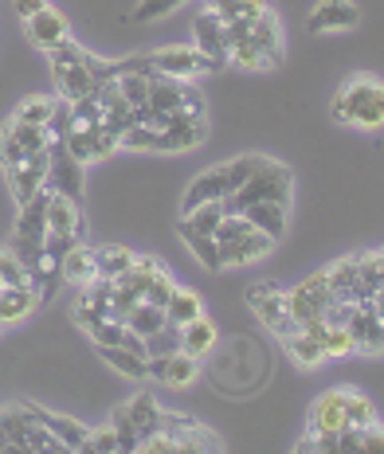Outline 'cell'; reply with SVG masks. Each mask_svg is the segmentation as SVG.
I'll return each instance as SVG.
<instances>
[{"instance_id":"6","label":"cell","mask_w":384,"mask_h":454,"mask_svg":"<svg viewBox=\"0 0 384 454\" xmlns=\"http://www.w3.org/2000/svg\"><path fill=\"white\" fill-rule=\"evenodd\" d=\"M149 63H153L157 74H165V79H181V82H192L196 74H216V67H212V63L189 43L157 47V51H149Z\"/></svg>"},{"instance_id":"22","label":"cell","mask_w":384,"mask_h":454,"mask_svg":"<svg viewBox=\"0 0 384 454\" xmlns=\"http://www.w3.org/2000/svg\"><path fill=\"white\" fill-rule=\"evenodd\" d=\"M51 74H55V87H59V98H67V102H79L82 94H90L98 87L95 74H90V55H87V63H74V67H63Z\"/></svg>"},{"instance_id":"20","label":"cell","mask_w":384,"mask_h":454,"mask_svg":"<svg viewBox=\"0 0 384 454\" xmlns=\"http://www.w3.org/2000/svg\"><path fill=\"white\" fill-rule=\"evenodd\" d=\"M16 235H27V239H43V235H48V188H40L32 200L20 204Z\"/></svg>"},{"instance_id":"19","label":"cell","mask_w":384,"mask_h":454,"mask_svg":"<svg viewBox=\"0 0 384 454\" xmlns=\"http://www.w3.org/2000/svg\"><path fill=\"white\" fill-rule=\"evenodd\" d=\"M216 340H220L216 325H212V321L204 317V314L181 325V348H184L189 356H196V361H200V356H208L212 348H216Z\"/></svg>"},{"instance_id":"33","label":"cell","mask_w":384,"mask_h":454,"mask_svg":"<svg viewBox=\"0 0 384 454\" xmlns=\"http://www.w3.org/2000/svg\"><path fill=\"white\" fill-rule=\"evenodd\" d=\"M223 215H228L223 200H208V204H196L192 212H184V223L196 227V231H204V235H216V227H220Z\"/></svg>"},{"instance_id":"15","label":"cell","mask_w":384,"mask_h":454,"mask_svg":"<svg viewBox=\"0 0 384 454\" xmlns=\"http://www.w3.org/2000/svg\"><path fill=\"white\" fill-rule=\"evenodd\" d=\"M48 231H59V235H87V220H82V207L79 200L63 192H48Z\"/></svg>"},{"instance_id":"5","label":"cell","mask_w":384,"mask_h":454,"mask_svg":"<svg viewBox=\"0 0 384 454\" xmlns=\"http://www.w3.org/2000/svg\"><path fill=\"white\" fill-rule=\"evenodd\" d=\"M247 306L255 309V317L263 321V325L275 333L278 340H286V337H294L298 329V317L286 309V290H278L275 282H259V286H251L247 290Z\"/></svg>"},{"instance_id":"45","label":"cell","mask_w":384,"mask_h":454,"mask_svg":"<svg viewBox=\"0 0 384 454\" xmlns=\"http://www.w3.org/2000/svg\"><path fill=\"white\" fill-rule=\"evenodd\" d=\"M361 450H380L384 454V427H380V423L361 427Z\"/></svg>"},{"instance_id":"43","label":"cell","mask_w":384,"mask_h":454,"mask_svg":"<svg viewBox=\"0 0 384 454\" xmlns=\"http://www.w3.org/2000/svg\"><path fill=\"white\" fill-rule=\"evenodd\" d=\"M0 282H4V286H24V282H32L12 251H0Z\"/></svg>"},{"instance_id":"4","label":"cell","mask_w":384,"mask_h":454,"mask_svg":"<svg viewBox=\"0 0 384 454\" xmlns=\"http://www.w3.org/2000/svg\"><path fill=\"white\" fill-rule=\"evenodd\" d=\"M290 192H294V173L283 165V160H270L263 157L259 168L243 181L236 192L223 200L228 212H243L247 204H259V200H275V204H290Z\"/></svg>"},{"instance_id":"40","label":"cell","mask_w":384,"mask_h":454,"mask_svg":"<svg viewBox=\"0 0 384 454\" xmlns=\"http://www.w3.org/2000/svg\"><path fill=\"white\" fill-rule=\"evenodd\" d=\"M181 4H189V0H137V12H134V20H137V24L165 20V16H173Z\"/></svg>"},{"instance_id":"10","label":"cell","mask_w":384,"mask_h":454,"mask_svg":"<svg viewBox=\"0 0 384 454\" xmlns=\"http://www.w3.org/2000/svg\"><path fill=\"white\" fill-rule=\"evenodd\" d=\"M345 400H349V387H330L310 403V415H306V427L310 434H337L349 427L345 419Z\"/></svg>"},{"instance_id":"48","label":"cell","mask_w":384,"mask_h":454,"mask_svg":"<svg viewBox=\"0 0 384 454\" xmlns=\"http://www.w3.org/2000/svg\"><path fill=\"white\" fill-rule=\"evenodd\" d=\"M204 4H208V8H223V4H228V0H204Z\"/></svg>"},{"instance_id":"8","label":"cell","mask_w":384,"mask_h":454,"mask_svg":"<svg viewBox=\"0 0 384 454\" xmlns=\"http://www.w3.org/2000/svg\"><path fill=\"white\" fill-rule=\"evenodd\" d=\"M48 192H63L71 200L82 196V160L67 149V141H48Z\"/></svg>"},{"instance_id":"21","label":"cell","mask_w":384,"mask_h":454,"mask_svg":"<svg viewBox=\"0 0 384 454\" xmlns=\"http://www.w3.org/2000/svg\"><path fill=\"white\" fill-rule=\"evenodd\" d=\"M98 353L114 372L129 376V380H145L149 376V356L145 353H134V348H126V345H98Z\"/></svg>"},{"instance_id":"32","label":"cell","mask_w":384,"mask_h":454,"mask_svg":"<svg viewBox=\"0 0 384 454\" xmlns=\"http://www.w3.org/2000/svg\"><path fill=\"white\" fill-rule=\"evenodd\" d=\"M134 259H137V254L129 251V247H95L98 278H118V274L134 270Z\"/></svg>"},{"instance_id":"41","label":"cell","mask_w":384,"mask_h":454,"mask_svg":"<svg viewBox=\"0 0 384 454\" xmlns=\"http://www.w3.org/2000/svg\"><path fill=\"white\" fill-rule=\"evenodd\" d=\"M71 121H74V114H71V102L55 94V110H51L48 126H43V129H48V137H51V141H67V134H71Z\"/></svg>"},{"instance_id":"50","label":"cell","mask_w":384,"mask_h":454,"mask_svg":"<svg viewBox=\"0 0 384 454\" xmlns=\"http://www.w3.org/2000/svg\"><path fill=\"white\" fill-rule=\"evenodd\" d=\"M0 329H4V325H0Z\"/></svg>"},{"instance_id":"9","label":"cell","mask_w":384,"mask_h":454,"mask_svg":"<svg viewBox=\"0 0 384 454\" xmlns=\"http://www.w3.org/2000/svg\"><path fill=\"white\" fill-rule=\"evenodd\" d=\"M4 176H8V188H12V200L27 204L43 184H48V149L27 153L24 160H16L12 168H4Z\"/></svg>"},{"instance_id":"29","label":"cell","mask_w":384,"mask_h":454,"mask_svg":"<svg viewBox=\"0 0 384 454\" xmlns=\"http://www.w3.org/2000/svg\"><path fill=\"white\" fill-rule=\"evenodd\" d=\"M228 63H231V67H239V71H270V67H275V63L267 59V51L251 40V35H243V40L231 43Z\"/></svg>"},{"instance_id":"30","label":"cell","mask_w":384,"mask_h":454,"mask_svg":"<svg viewBox=\"0 0 384 454\" xmlns=\"http://www.w3.org/2000/svg\"><path fill=\"white\" fill-rule=\"evenodd\" d=\"M283 345H286L290 361H294L298 368H317V364L325 361V348H322V340L310 337V333H302V329H298L294 337H286Z\"/></svg>"},{"instance_id":"47","label":"cell","mask_w":384,"mask_h":454,"mask_svg":"<svg viewBox=\"0 0 384 454\" xmlns=\"http://www.w3.org/2000/svg\"><path fill=\"white\" fill-rule=\"evenodd\" d=\"M0 450H12V439L4 434V427H0Z\"/></svg>"},{"instance_id":"11","label":"cell","mask_w":384,"mask_h":454,"mask_svg":"<svg viewBox=\"0 0 384 454\" xmlns=\"http://www.w3.org/2000/svg\"><path fill=\"white\" fill-rule=\"evenodd\" d=\"M149 376L157 384H168V387H189L200 368H196V356H189L184 348L176 353H161V356H149Z\"/></svg>"},{"instance_id":"3","label":"cell","mask_w":384,"mask_h":454,"mask_svg":"<svg viewBox=\"0 0 384 454\" xmlns=\"http://www.w3.org/2000/svg\"><path fill=\"white\" fill-rule=\"evenodd\" d=\"M216 243H220V259H223V270L228 267H247V262H259L275 251V239L267 231L247 223L243 212H228L216 227Z\"/></svg>"},{"instance_id":"14","label":"cell","mask_w":384,"mask_h":454,"mask_svg":"<svg viewBox=\"0 0 384 454\" xmlns=\"http://www.w3.org/2000/svg\"><path fill=\"white\" fill-rule=\"evenodd\" d=\"M40 306H43L40 290L32 282H24V286H0V325H16V321L32 317Z\"/></svg>"},{"instance_id":"38","label":"cell","mask_w":384,"mask_h":454,"mask_svg":"<svg viewBox=\"0 0 384 454\" xmlns=\"http://www.w3.org/2000/svg\"><path fill=\"white\" fill-rule=\"evenodd\" d=\"M110 427H114V434H118V454L126 450V454H134L137 447H142V434H137V427H134V419H129V411H126V403L110 415Z\"/></svg>"},{"instance_id":"51","label":"cell","mask_w":384,"mask_h":454,"mask_svg":"<svg viewBox=\"0 0 384 454\" xmlns=\"http://www.w3.org/2000/svg\"><path fill=\"white\" fill-rule=\"evenodd\" d=\"M380 254H384V251H380Z\"/></svg>"},{"instance_id":"31","label":"cell","mask_w":384,"mask_h":454,"mask_svg":"<svg viewBox=\"0 0 384 454\" xmlns=\"http://www.w3.org/2000/svg\"><path fill=\"white\" fill-rule=\"evenodd\" d=\"M126 325L145 340V337L161 333V329L168 325V317H165V309H161V306H149V301H142V306H134V309L126 314Z\"/></svg>"},{"instance_id":"7","label":"cell","mask_w":384,"mask_h":454,"mask_svg":"<svg viewBox=\"0 0 384 454\" xmlns=\"http://www.w3.org/2000/svg\"><path fill=\"white\" fill-rule=\"evenodd\" d=\"M192 47H196V51H200L216 71L228 67V51H231V43H228V24H223L208 4H204L200 12H196V20H192Z\"/></svg>"},{"instance_id":"16","label":"cell","mask_w":384,"mask_h":454,"mask_svg":"<svg viewBox=\"0 0 384 454\" xmlns=\"http://www.w3.org/2000/svg\"><path fill=\"white\" fill-rule=\"evenodd\" d=\"M35 419L48 427L55 439H59L63 450H87V439H90V427H82L79 419H67V415H51V411H40L35 408Z\"/></svg>"},{"instance_id":"13","label":"cell","mask_w":384,"mask_h":454,"mask_svg":"<svg viewBox=\"0 0 384 454\" xmlns=\"http://www.w3.org/2000/svg\"><path fill=\"white\" fill-rule=\"evenodd\" d=\"M361 24V8L353 0H322L310 12V32H349Z\"/></svg>"},{"instance_id":"27","label":"cell","mask_w":384,"mask_h":454,"mask_svg":"<svg viewBox=\"0 0 384 454\" xmlns=\"http://www.w3.org/2000/svg\"><path fill=\"white\" fill-rule=\"evenodd\" d=\"M0 427L12 439V450H27V434L35 427V408H4L0 411Z\"/></svg>"},{"instance_id":"2","label":"cell","mask_w":384,"mask_h":454,"mask_svg":"<svg viewBox=\"0 0 384 454\" xmlns=\"http://www.w3.org/2000/svg\"><path fill=\"white\" fill-rule=\"evenodd\" d=\"M259 153H243L236 160H223V165H212V168H204L196 181L184 188V200H181V212H192L196 204H208V200H228L236 188L247 181L251 173L259 168Z\"/></svg>"},{"instance_id":"49","label":"cell","mask_w":384,"mask_h":454,"mask_svg":"<svg viewBox=\"0 0 384 454\" xmlns=\"http://www.w3.org/2000/svg\"><path fill=\"white\" fill-rule=\"evenodd\" d=\"M0 286H4V282H0Z\"/></svg>"},{"instance_id":"23","label":"cell","mask_w":384,"mask_h":454,"mask_svg":"<svg viewBox=\"0 0 384 454\" xmlns=\"http://www.w3.org/2000/svg\"><path fill=\"white\" fill-rule=\"evenodd\" d=\"M126 411H129V419H134V427L142 439H149V434H157L165 427V408H157V400L149 392H137L134 400L126 403Z\"/></svg>"},{"instance_id":"37","label":"cell","mask_w":384,"mask_h":454,"mask_svg":"<svg viewBox=\"0 0 384 454\" xmlns=\"http://www.w3.org/2000/svg\"><path fill=\"white\" fill-rule=\"evenodd\" d=\"M322 348H325V361H337V356L357 353V345H353L349 325H325V333H322Z\"/></svg>"},{"instance_id":"36","label":"cell","mask_w":384,"mask_h":454,"mask_svg":"<svg viewBox=\"0 0 384 454\" xmlns=\"http://www.w3.org/2000/svg\"><path fill=\"white\" fill-rule=\"evenodd\" d=\"M345 419H349V427H369V423H377V403H372L364 392H357V387H349Z\"/></svg>"},{"instance_id":"18","label":"cell","mask_w":384,"mask_h":454,"mask_svg":"<svg viewBox=\"0 0 384 454\" xmlns=\"http://www.w3.org/2000/svg\"><path fill=\"white\" fill-rule=\"evenodd\" d=\"M176 235H181L184 243H189V251H192V259L200 262L204 270H223V259H220V243H216V235H204V231H196V227L189 223H176Z\"/></svg>"},{"instance_id":"25","label":"cell","mask_w":384,"mask_h":454,"mask_svg":"<svg viewBox=\"0 0 384 454\" xmlns=\"http://www.w3.org/2000/svg\"><path fill=\"white\" fill-rule=\"evenodd\" d=\"M200 314H204L200 294H196V290L176 286V282H173V290H168V301H165V317H168V325L181 329L184 321H192V317H200Z\"/></svg>"},{"instance_id":"1","label":"cell","mask_w":384,"mask_h":454,"mask_svg":"<svg viewBox=\"0 0 384 454\" xmlns=\"http://www.w3.org/2000/svg\"><path fill=\"white\" fill-rule=\"evenodd\" d=\"M333 121L353 129H380L384 126V79L377 74H353L349 82H341V90L330 102Z\"/></svg>"},{"instance_id":"39","label":"cell","mask_w":384,"mask_h":454,"mask_svg":"<svg viewBox=\"0 0 384 454\" xmlns=\"http://www.w3.org/2000/svg\"><path fill=\"white\" fill-rule=\"evenodd\" d=\"M20 259V267L27 270V278H32L35 270H40V262H43V239H27V235H12V247H8Z\"/></svg>"},{"instance_id":"35","label":"cell","mask_w":384,"mask_h":454,"mask_svg":"<svg viewBox=\"0 0 384 454\" xmlns=\"http://www.w3.org/2000/svg\"><path fill=\"white\" fill-rule=\"evenodd\" d=\"M51 110H55V94H35V98H24L20 106H16L12 118L16 121H32V126H48Z\"/></svg>"},{"instance_id":"34","label":"cell","mask_w":384,"mask_h":454,"mask_svg":"<svg viewBox=\"0 0 384 454\" xmlns=\"http://www.w3.org/2000/svg\"><path fill=\"white\" fill-rule=\"evenodd\" d=\"M8 134H12L16 141H20V149L24 153H40V149H48V129L43 126H32V121H16V118H8Z\"/></svg>"},{"instance_id":"42","label":"cell","mask_w":384,"mask_h":454,"mask_svg":"<svg viewBox=\"0 0 384 454\" xmlns=\"http://www.w3.org/2000/svg\"><path fill=\"white\" fill-rule=\"evenodd\" d=\"M149 345H145V356H161V353H176L181 348V329L176 325H165L161 333H153V337H145Z\"/></svg>"},{"instance_id":"24","label":"cell","mask_w":384,"mask_h":454,"mask_svg":"<svg viewBox=\"0 0 384 454\" xmlns=\"http://www.w3.org/2000/svg\"><path fill=\"white\" fill-rule=\"evenodd\" d=\"M251 40L263 47L267 59L278 67V59H283V27H278V16L270 12V8L263 16H255V20H251Z\"/></svg>"},{"instance_id":"44","label":"cell","mask_w":384,"mask_h":454,"mask_svg":"<svg viewBox=\"0 0 384 454\" xmlns=\"http://www.w3.org/2000/svg\"><path fill=\"white\" fill-rule=\"evenodd\" d=\"M87 450H95V454H118V434L114 427H98V431H90V439H87Z\"/></svg>"},{"instance_id":"12","label":"cell","mask_w":384,"mask_h":454,"mask_svg":"<svg viewBox=\"0 0 384 454\" xmlns=\"http://www.w3.org/2000/svg\"><path fill=\"white\" fill-rule=\"evenodd\" d=\"M24 32H27V40H32L35 47H43V51H51L55 43H63V40H71V24H67V16L59 12V8H43V12H35L32 20H24Z\"/></svg>"},{"instance_id":"28","label":"cell","mask_w":384,"mask_h":454,"mask_svg":"<svg viewBox=\"0 0 384 454\" xmlns=\"http://www.w3.org/2000/svg\"><path fill=\"white\" fill-rule=\"evenodd\" d=\"M63 278L67 282H79V286H87V282L98 278V267H95V247H87V243H79V247H71V254L63 259Z\"/></svg>"},{"instance_id":"46","label":"cell","mask_w":384,"mask_h":454,"mask_svg":"<svg viewBox=\"0 0 384 454\" xmlns=\"http://www.w3.org/2000/svg\"><path fill=\"white\" fill-rule=\"evenodd\" d=\"M48 4H51V0H12V12L20 16V24H24V20H32L35 12H43Z\"/></svg>"},{"instance_id":"17","label":"cell","mask_w":384,"mask_h":454,"mask_svg":"<svg viewBox=\"0 0 384 454\" xmlns=\"http://www.w3.org/2000/svg\"><path fill=\"white\" fill-rule=\"evenodd\" d=\"M286 212H290V204H275V200H259V204H247V207H243L247 223L259 227V231H267L275 243L286 235Z\"/></svg>"},{"instance_id":"26","label":"cell","mask_w":384,"mask_h":454,"mask_svg":"<svg viewBox=\"0 0 384 454\" xmlns=\"http://www.w3.org/2000/svg\"><path fill=\"white\" fill-rule=\"evenodd\" d=\"M325 282L333 298L357 301V259H337L333 267H325Z\"/></svg>"}]
</instances>
